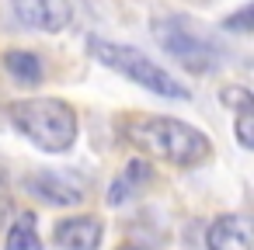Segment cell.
Segmentation results:
<instances>
[{
    "mask_svg": "<svg viewBox=\"0 0 254 250\" xmlns=\"http://www.w3.org/2000/svg\"><path fill=\"white\" fill-rule=\"evenodd\" d=\"M219 101H223V104H233L237 111H251V108H254V101H251V94H247L244 87H226V91L219 94Z\"/></svg>",
    "mask_w": 254,
    "mask_h": 250,
    "instance_id": "4fadbf2b",
    "label": "cell"
},
{
    "mask_svg": "<svg viewBox=\"0 0 254 250\" xmlns=\"http://www.w3.org/2000/svg\"><path fill=\"white\" fill-rule=\"evenodd\" d=\"M4 70H7L18 84H25V87H35V84L46 77L42 59H39L35 52H25V49H11V52H4Z\"/></svg>",
    "mask_w": 254,
    "mask_h": 250,
    "instance_id": "9c48e42d",
    "label": "cell"
},
{
    "mask_svg": "<svg viewBox=\"0 0 254 250\" xmlns=\"http://www.w3.org/2000/svg\"><path fill=\"white\" fill-rule=\"evenodd\" d=\"M153 39L157 46L178 59L188 73H209L216 66V49L212 42H205L198 32L188 28L185 18H153Z\"/></svg>",
    "mask_w": 254,
    "mask_h": 250,
    "instance_id": "277c9868",
    "label": "cell"
},
{
    "mask_svg": "<svg viewBox=\"0 0 254 250\" xmlns=\"http://www.w3.org/2000/svg\"><path fill=\"white\" fill-rule=\"evenodd\" d=\"M223 28H230V32H251V7H240L237 14H230L226 21H223Z\"/></svg>",
    "mask_w": 254,
    "mask_h": 250,
    "instance_id": "5bb4252c",
    "label": "cell"
},
{
    "mask_svg": "<svg viewBox=\"0 0 254 250\" xmlns=\"http://www.w3.org/2000/svg\"><path fill=\"white\" fill-rule=\"evenodd\" d=\"M25 188L46 201V205H60V208H73L84 201V181L70 177V174H56V170H42V174H28Z\"/></svg>",
    "mask_w": 254,
    "mask_h": 250,
    "instance_id": "5b68a950",
    "label": "cell"
},
{
    "mask_svg": "<svg viewBox=\"0 0 254 250\" xmlns=\"http://www.w3.org/2000/svg\"><path fill=\"white\" fill-rule=\"evenodd\" d=\"M7 212H11V198H7V177H4V167H0V226H4Z\"/></svg>",
    "mask_w": 254,
    "mask_h": 250,
    "instance_id": "9a60e30c",
    "label": "cell"
},
{
    "mask_svg": "<svg viewBox=\"0 0 254 250\" xmlns=\"http://www.w3.org/2000/svg\"><path fill=\"white\" fill-rule=\"evenodd\" d=\"M53 240L60 250H98L105 240V226L98 215H73V219L56 222Z\"/></svg>",
    "mask_w": 254,
    "mask_h": 250,
    "instance_id": "52a82bcc",
    "label": "cell"
},
{
    "mask_svg": "<svg viewBox=\"0 0 254 250\" xmlns=\"http://www.w3.org/2000/svg\"><path fill=\"white\" fill-rule=\"evenodd\" d=\"M126 139L143 156H153V160L171 163V167H195L212 153L209 136L202 129H195L181 118H160V115L129 118L126 122Z\"/></svg>",
    "mask_w": 254,
    "mask_h": 250,
    "instance_id": "6da1fadb",
    "label": "cell"
},
{
    "mask_svg": "<svg viewBox=\"0 0 254 250\" xmlns=\"http://www.w3.org/2000/svg\"><path fill=\"white\" fill-rule=\"evenodd\" d=\"M205 247L209 250H251V226L244 215L230 212L209 222L205 229Z\"/></svg>",
    "mask_w": 254,
    "mask_h": 250,
    "instance_id": "ba28073f",
    "label": "cell"
},
{
    "mask_svg": "<svg viewBox=\"0 0 254 250\" xmlns=\"http://www.w3.org/2000/svg\"><path fill=\"white\" fill-rule=\"evenodd\" d=\"M4 250H42V240H39V229H35V215L32 212H21L11 222L7 240H4Z\"/></svg>",
    "mask_w": 254,
    "mask_h": 250,
    "instance_id": "30bf717a",
    "label": "cell"
},
{
    "mask_svg": "<svg viewBox=\"0 0 254 250\" xmlns=\"http://www.w3.org/2000/svg\"><path fill=\"white\" fill-rule=\"evenodd\" d=\"M119 250H143V247H119Z\"/></svg>",
    "mask_w": 254,
    "mask_h": 250,
    "instance_id": "2e32d148",
    "label": "cell"
},
{
    "mask_svg": "<svg viewBox=\"0 0 254 250\" xmlns=\"http://www.w3.org/2000/svg\"><path fill=\"white\" fill-rule=\"evenodd\" d=\"M11 7L21 25L39 32H63L73 18L70 0H11Z\"/></svg>",
    "mask_w": 254,
    "mask_h": 250,
    "instance_id": "8992f818",
    "label": "cell"
},
{
    "mask_svg": "<svg viewBox=\"0 0 254 250\" xmlns=\"http://www.w3.org/2000/svg\"><path fill=\"white\" fill-rule=\"evenodd\" d=\"M7 115H11L14 129L42 153H66L77 143V111L60 98L11 101Z\"/></svg>",
    "mask_w": 254,
    "mask_h": 250,
    "instance_id": "7a4b0ae2",
    "label": "cell"
},
{
    "mask_svg": "<svg viewBox=\"0 0 254 250\" xmlns=\"http://www.w3.org/2000/svg\"><path fill=\"white\" fill-rule=\"evenodd\" d=\"M233 132H237V143H240L244 150H251V146H254V108H251V111H237Z\"/></svg>",
    "mask_w": 254,
    "mask_h": 250,
    "instance_id": "7c38bea8",
    "label": "cell"
},
{
    "mask_svg": "<svg viewBox=\"0 0 254 250\" xmlns=\"http://www.w3.org/2000/svg\"><path fill=\"white\" fill-rule=\"evenodd\" d=\"M87 46H91V56H94L101 66H108V70L122 73L126 80L139 84L143 91H150V94H157V98L188 101V91H185V87H181V84L164 70V66H157L150 56H143L139 49L122 46V42H105V39H91Z\"/></svg>",
    "mask_w": 254,
    "mask_h": 250,
    "instance_id": "3957f363",
    "label": "cell"
},
{
    "mask_svg": "<svg viewBox=\"0 0 254 250\" xmlns=\"http://www.w3.org/2000/svg\"><path fill=\"white\" fill-rule=\"evenodd\" d=\"M143 181H150V167L139 163V160H132V163L126 167V174L108 188V205H122L126 198H132V191H136Z\"/></svg>",
    "mask_w": 254,
    "mask_h": 250,
    "instance_id": "8fae6325",
    "label": "cell"
}]
</instances>
